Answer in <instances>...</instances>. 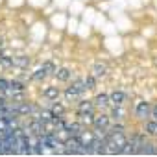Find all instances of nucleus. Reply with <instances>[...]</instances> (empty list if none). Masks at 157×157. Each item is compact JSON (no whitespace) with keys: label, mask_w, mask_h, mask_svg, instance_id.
Wrapping results in <instances>:
<instances>
[{"label":"nucleus","mask_w":157,"mask_h":157,"mask_svg":"<svg viewBox=\"0 0 157 157\" xmlns=\"http://www.w3.org/2000/svg\"><path fill=\"white\" fill-rule=\"evenodd\" d=\"M146 129H148L151 135H157V122H148V124H146Z\"/></svg>","instance_id":"obj_5"},{"label":"nucleus","mask_w":157,"mask_h":157,"mask_svg":"<svg viewBox=\"0 0 157 157\" xmlns=\"http://www.w3.org/2000/svg\"><path fill=\"white\" fill-rule=\"evenodd\" d=\"M111 100H113V104L122 105V102H124V93H115V94L111 96Z\"/></svg>","instance_id":"obj_3"},{"label":"nucleus","mask_w":157,"mask_h":157,"mask_svg":"<svg viewBox=\"0 0 157 157\" xmlns=\"http://www.w3.org/2000/svg\"><path fill=\"white\" fill-rule=\"evenodd\" d=\"M94 126H96V131H98L100 128L104 129V128L107 126V117H100V118H96V120H94Z\"/></svg>","instance_id":"obj_2"},{"label":"nucleus","mask_w":157,"mask_h":157,"mask_svg":"<svg viewBox=\"0 0 157 157\" xmlns=\"http://www.w3.org/2000/svg\"><path fill=\"white\" fill-rule=\"evenodd\" d=\"M107 100H109L107 94H100V96L96 98V105H98V107H105V105H107Z\"/></svg>","instance_id":"obj_4"},{"label":"nucleus","mask_w":157,"mask_h":157,"mask_svg":"<svg viewBox=\"0 0 157 157\" xmlns=\"http://www.w3.org/2000/svg\"><path fill=\"white\" fill-rule=\"evenodd\" d=\"M137 117H139V118H146V117H150V107H148V104L140 102V104L137 105Z\"/></svg>","instance_id":"obj_1"},{"label":"nucleus","mask_w":157,"mask_h":157,"mask_svg":"<svg viewBox=\"0 0 157 157\" xmlns=\"http://www.w3.org/2000/svg\"><path fill=\"white\" fill-rule=\"evenodd\" d=\"M104 74H105V67H104V65H102V67L98 65V67L94 68V76H98V78H100V76H104Z\"/></svg>","instance_id":"obj_6"},{"label":"nucleus","mask_w":157,"mask_h":157,"mask_svg":"<svg viewBox=\"0 0 157 157\" xmlns=\"http://www.w3.org/2000/svg\"><path fill=\"white\" fill-rule=\"evenodd\" d=\"M153 117H155V120H157V109H155V111H153Z\"/></svg>","instance_id":"obj_8"},{"label":"nucleus","mask_w":157,"mask_h":157,"mask_svg":"<svg viewBox=\"0 0 157 157\" xmlns=\"http://www.w3.org/2000/svg\"><path fill=\"white\" fill-rule=\"evenodd\" d=\"M59 78H61V80H67V78H68V70H65V68H63V70L59 72Z\"/></svg>","instance_id":"obj_7"}]
</instances>
